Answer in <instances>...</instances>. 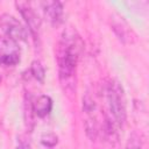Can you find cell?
<instances>
[{"mask_svg": "<svg viewBox=\"0 0 149 149\" xmlns=\"http://www.w3.org/2000/svg\"><path fill=\"white\" fill-rule=\"evenodd\" d=\"M16 149H28V148H27V146H26L24 143H22V142H21V143L16 147Z\"/></svg>", "mask_w": 149, "mask_h": 149, "instance_id": "cell-12", "label": "cell"}, {"mask_svg": "<svg viewBox=\"0 0 149 149\" xmlns=\"http://www.w3.org/2000/svg\"><path fill=\"white\" fill-rule=\"evenodd\" d=\"M34 115L35 114L33 111V101L28 97V99L26 98V100H24V120H26V125L29 129H31V127H33Z\"/></svg>", "mask_w": 149, "mask_h": 149, "instance_id": "cell-9", "label": "cell"}, {"mask_svg": "<svg viewBox=\"0 0 149 149\" xmlns=\"http://www.w3.org/2000/svg\"><path fill=\"white\" fill-rule=\"evenodd\" d=\"M126 149H142V144H141V139L139 135H136L135 133L132 134L129 136V140L127 142Z\"/></svg>", "mask_w": 149, "mask_h": 149, "instance_id": "cell-11", "label": "cell"}, {"mask_svg": "<svg viewBox=\"0 0 149 149\" xmlns=\"http://www.w3.org/2000/svg\"><path fill=\"white\" fill-rule=\"evenodd\" d=\"M106 99L108 104L109 119L116 127H121L126 121V99L123 88L119 81L112 79L106 87Z\"/></svg>", "mask_w": 149, "mask_h": 149, "instance_id": "cell-2", "label": "cell"}, {"mask_svg": "<svg viewBox=\"0 0 149 149\" xmlns=\"http://www.w3.org/2000/svg\"><path fill=\"white\" fill-rule=\"evenodd\" d=\"M41 143L44 147L48 148H54L58 143V136L54 133H45L41 136Z\"/></svg>", "mask_w": 149, "mask_h": 149, "instance_id": "cell-10", "label": "cell"}, {"mask_svg": "<svg viewBox=\"0 0 149 149\" xmlns=\"http://www.w3.org/2000/svg\"><path fill=\"white\" fill-rule=\"evenodd\" d=\"M0 28L6 36L10 37L16 42L27 41L28 33L26 28L20 23V21L16 17H14L10 14H2L0 16Z\"/></svg>", "mask_w": 149, "mask_h": 149, "instance_id": "cell-4", "label": "cell"}, {"mask_svg": "<svg viewBox=\"0 0 149 149\" xmlns=\"http://www.w3.org/2000/svg\"><path fill=\"white\" fill-rule=\"evenodd\" d=\"M0 81H1V77H0Z\"/></svg>", "mask_w": 149, "mask_h": 149, "instance_id": "cell-13", "label": "cell"}, {"mask_svg": "<svg viewBox=\"0 0 149 149\" xmlns=\"http://www.w3.org/2000/svg\"><path fill=\"white\" fill-rule=\"evenodd\" d=\"M52 109V100L49 95L42 94L37 97L33 101V111L34 114L37 115L38 118H44L47 116Z\"/></svg>", "mask_w": 149, "mask_h": 149, "instance_id": "cell-7", "label": "cell"}, {"mask_svg": "<svg viewBox=\"0 0 149 149\" xmlns=\"http://www.w3.org/2000/svg\"><path fill=\"white\" fill-rule=\"evenodd\" d=\"M21 49L19 43L6 35H0V65L14 66L20 62Z\"/></svg>", "mask_w": 149, "mask_h": 149, "instance_id": "cell-3", "label": "cell"}, {"mask_svg": "<svg viewBox=\"0 0 149 149\" xmlns=\"http://www.w3.org/2000/svg\"><path fill=\"white\" fill-rule=\"evenodd\" d=\"M29 72L31 74V77H34L37 81H40L41 84L44 81V77H45V69L42 65V63L40 61H33L30 64V69Z\"/></svg>", "mask_w": 149, "mask_h": 149, "instance_id": "cell-8", "label": "cell"}, {"mask_svg": "<svg viewBox=\"0 0 149 149\" xmlns=\"http://www.w3.org/2000/svg\"><path fill=\"white\" fill-rule=\"evenodd\" d=\"M42 6H43L44 15L51 24L56 26V24L62 22V17H63L62 2H59V1H45V2H42Z\"/></svg>", "mask_w": 149, "mask_h": 149, "instance_id": "cell-6", "label": "cell"}, {"mask_svg": "<svg viewBox=\"0 0 149 149\" xmlns=\"http://www.w3.org/2000/svg\"><path fill=\"white\" fill-rule=\"evenodd\" d=\"M15 6L17 7L19 12L21 13L22 17L24 19L30 34L36 37L41 29V19H40L38 14L34 10V8L30 6L29 2L19 1V2H15Z\"/></svg>", "mask_w": 149, "mask_h": 149, "instance_id": "cell-5", "label": "cell"}, {"mask_svg": "<svg viewBox=\"0 0 149 149\" xmlns=\"http://www.w3.org/2000/svg\"><path fill=\"white\" fill-rule=\"evenodd\" d=\"M84 50V42L73 27H68L61 36L57 48L58 77L64 91L76 90V69Z\"/></svg>", "mask_w": 149, "mask_h": 149, "instance_id": "cell-1", "label": "cell"}]
</instances>
